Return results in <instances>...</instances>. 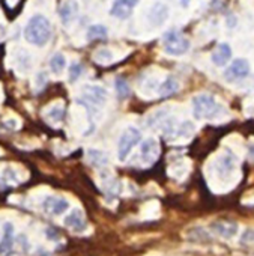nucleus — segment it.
<instances>
[{
	"label": "nucleus",
	"instance_id": "1",
	"mask_svg": "<svg viewBox=\"0 0 254 256\" xmlns=\"http://www.w3.org/2000/svg\"><path fill=\"white\" fill-rule=\"evenodd\" d=\"M24 38L27 40V42L33 46H38V47L45 46L51 38V26H50L48 18H45L41 14L33 16L24 29Z\"/></svg>",
	"mask_w": 254,
	"mask_h": 256
},
{
	"label": "nucleus",
	"instance_id": "2",
	"mask_svg": "<svg viewBox=\"0 0 254 256\" xmlns=\"http://www.w3.org/2000/svg\"><path fill=\"white\" fill-rule=\"evenodd\" d=\"M238 172V160L235 154L230 151L217 154L212 158V178H215L220 182L224 181H235V175Z\"/></svg>",
	"mask_w": 254,
	"mask_h": 256
},
{
	"label": "nucleus",
	"instance_id": "3",
	"mask_svg": "<svg viewBox=\"0 0 254 256\" xmlns=\"http://www.w3.org/2000/svg\"><path fill=\"white\" fill-rule=\"evenodd\" d=\"M221 110L223 107L209 94H200L193 98V113L196 119H214Z\"/></svg>",
	"mask_w": 254,
	"mask_h": 256
},
{
	"label": "nucleus",
	"instance_id": "4",
	"mask_svg": "<svg viewBox=\"0 0 254 256\" xmlns=\"http://www.w3.org/2000/svg\"><path fill=\"white\" fill-rule=\"evenodd\" d=\"M163 46L166 53L172 56H181L188 52L190 40L179 30H169L163 36Z\"/></svg>",
	"mask_w": 254,
	"mask_h": 256
},
{
	"label": "nucleus",
	"instance_id": "5",
	"mask_svg": "<svg viewBox=\"0 0 254 256\" xmlns=\"http://www.w3.org/2000/svg\"><path fill=\"white\" fill-rule=\"evenodd\" d=\"M142 140V133L139 132V128L136 126H130L123 132V134L119 139V145H117V156L120 162H125L126 157L131 154V151L134 150V146Z\"/></svg>",
	"mask_w": 254,
	"mask_h": 256
},
{
	"label": "nucleus",
	"instance_id": "6",
	"mask_svg": "<svg viewBox=\"0 0 254 256\" xmlns=\"http://www.w3.org/2000/svg\"><path fill=\"white\" fill-rule=\"evenodd\" d=\"M250 71H251V68H250V64L247 59H235L230 64V66L226 70L224 78L227 82H238V80L245 78L250 74Z\"/></svg>",
	"mask_w": 254,
	"mask_h": 256
},
{
	"label": "nucleus",
	"instance_id": "7",
	"mask_svg": "<svg viewBox=\"0 0 254 256\" xmlns=\"http://www.w3.org/2000/svg\"><path fill=\"white\" fill-rule=\"evenodd\" d=\"M83 94V102L86 106H102L107 101V92L101 86H93V84H86L81 89Z\"/></svg>",
	"mask_w": 254,
	"mask_h": 256
},
{
	"label": "nucleus",
	"instance_id": "8",
	"mask_svg": "<svg viewBox=\"0 0 254 256\" xmlns=\"http://www.w3.org/2000/svg\"><path fill=\"white\" fill-rule=\"evenodd\" d=\"M160 157V145L155 139H146L140 148V160L143 166H152Z\"/></svg>",
	"mask_w": 254,
	"mask_h": 256
},
{
	"label": "nucleus",
	"instance_id": "9",
	"mask_svg": "<svg viewBox=\"0 0 254 256\" xmlns=\"http://www.w3.org/2000/svg\"><path fill=\"white\" fill-rule=\"evenodd\" d=\"M139 4V0H114L110 14L116 18L125 20L133 14V10Z\"/></svg>",
	"mask_w": 254,
	"mask_h": 256
},
{
	"label": "nucleus",
	"instance_id": "10",
	"mask_svg": "<svg viewBox=\"0 0 254 256\" xmlns=\"http://www.w3.org/2000/svg\"><path fill=\"white\" fill-rule=\"evenodd\" d=\"M69 208V202L63 198H54V196H50L45 199L44 202V210L53 216H60L63 214L66 210Z\"/></svg>",
	"mask_w": 254,
	"mask_h": 256
},
{
	"label": "nucleus",
	"instance_id": "11",
	"mask_svg": "<svg viewBox=\"0 0 254 256\" xmlns=\"http://www.w3.org/2000/svg\"><path fill=\"white\" fill-rule=\"evenodd\" d=\"M190 166H191V163H190L185 157H179V158H176L173 163H170L169 175H170L172 178L182 180V178H185V176L188 175Z\"/></svg>",
	"mask_w": 254,
	"mask_h": 256
},
{
	"label": "nucleus",
	"instance_id": "12",
	"mask_svg": "<svg viewBox=\"0 0 254 256\" xmlns=\"http://www.w3.org/2000/svg\"><path fill=\"white\" fill-rule=\"evenodd\" d=\"M211 230L223 238H233L238 234V224L230 222H215L211 224Z\"/></svg>",
	"mask_w": 254,
	"mask_h": 256
},
{
	"label": "nucleus",
	"instance_id": "13",
	"mask_svg": "<svg viewBox=\"0 0 254 256\" xmlns=\"http://www.w3.org/2000/svg\"><path fill=\"white\" fill-rule=\"evenodd\" d=\"M194 134V125L191 122H184L181 125H176V128L172 132V134L166 139H169L170 142H178L182 139H190Z\"/></svg>",
	"mask_w": 254,
	"mask_h": 256
},
{
	"label": "nucleus",
	"instance_id": "14",
	"mask_svg": "<svg viewBox=\"0 0 254 256\" xmlns=\"http://www.w3.org/2000/svg\"><path fill=\"white\" fill-rule=\"evenodd\" d=\"M232 58V48L229 44L223 42V44H218V47L214 50L212 53V62L217 65V66H224Z\"/></svg>",
	"mask_w": 254,
	"mask_h": 256
},
{
	"label": "nucleus",
	"instance_id": "15",
	"mask_svg": "<svg viewBox=\"0 0 254 256\" xmlns=\"http://www.w3.org/2000/svg\"><path fill=\"white\" fill-rule=\"evenodd\" d=\"M78 14V5L75 0H66L60 8V18L63 24H69Z\"/></svg>",
	"mask_w": 254,
	"mask_h": 256
},
{
	"label": "nucleus",
	"instance_id": "16",
	"mask_svg": "<svg viewBox=\"0 0 254 256\" xmlns=\"http://www.w3.org/2000/svg\"><path fill=\"white\" fill-rule=\"evenodd\" d=\"M14 246V224L6 222L3 224V238L0 242V253H8Z\"/></svg>",
	"mask_w": 254,
	"mask_h": 256
},
{
	"label": "nucleus",
	"instance_id": "17",
	"mask_svg": "<svg viewBox=\"0 0 254 256\" xmlns=\"http://www.w3.org/2000/svg\"><path fill=\"white\" fill-rule=\"evenodd\" d=\"M167 16H169L167 6L163 5V4H157V5H154L152 10H151L149 20H151L154 24H163V22L167 18Z\"/></svg>",
	"mask_w": 254,
	"mask_h": 256
},
{
	"label": "nucleus",
	"instance_id": "18",
	"mask_svg": "<svg viewBox=\"0 0 254 256\" xmlns=\"http://www.w3.org/2000/svg\"><path fill=\"white\" fill-rule=\"evenodd\" d=\"M178 90H179V82L175 77H167L158 88L160 96H170Z\"/></svg>",
	"mask_w": 254,
	"mask_h": 256
},
{
	"label": "nucleus",
	"instance_id": "19",
	"mask_svg": "<svg viewBox=\"0 0 254 256\" xmlns=\"http://www.w3.org/2000/svg\"><path fill=\"white\" fill-rule=\"evenodd\" d=\"M65 224L68 228H72V229H81V226H84V214H83V211L81 210L71 211L65 218Z\"/></svg>",
	"mask_w": 254,
	"mask_h": 256
},
{
	"label": "nucleus",
	"instance_id": "20",
	"mask_svg": "<svg viewBox=\"0 0 254 256\" xmlns=\"http://www.w3.org/2000/svg\"><path fill=\"white\" fill-rule=\"evenodd\" d=\"M108 35V30L102 24H93L87 30V40L89 41H98V40H105Z\"/></svg>",
	"mask_w": 254,
	"mask_h": 256
},
{
	"label": "nucleus",
	"instance_id": "21",
	"mask_svg": "<svg viewBox=\"0 0 254 256\" xmlns=\"http://www.w3.org/2000/svg\"><path fill=\"white\" fill-rule=\"evenodd\" d=\"M87 158L92 164L98 166V168H102L107 164L108 158H107V154H104L102 151H98V150H89L87 151Z\"/></svg>",
	"mask_w": 254,
	"mask_h": 256
},
{
	"label": "nucleus",
	"instance_id": "22",
	"mask_svg": "<svg viewBox=\"0 0 254 256\" xmlns=\"http://www.w3.org/2000/svg\"><path fill=\"white\" fill-rule=\"evenodd\" d=\"M65 65H66V60H65V56L62 53H56L53 54L51 60H50V66H51V71L59 74L65 70Z\"/></svg>",
	"mask_w": 254,
	"mask_h": 256
},
{
	"label": "nucleus",
	"instance_id": "23",
	"mask_svg": "<svg viewBox=\"0 0 254 256\" xmlns=\"http://www.w3.org/2000/svg\"><path fill=\"white\" fill-rule=\"evenodd\" d=\"M116 90H117V95L120 100H125V98H128L130 94H131V89H130V84L126 83L125 78L119 77L116 78Z\"/></svg>",
	"mask_w": 254,
	"mask_h": 256
},
{
	"label": "nucleus",
	"instance_id": "24",
	"mask_svg": "<svg viewBox=\"0 0 254 256\" xmlns=\"http://www.w3.org/2000/svg\"><path fill=\"white\" fill-rule=\"evenodd\" d=\"M95 62L101 64V65H107L113 60V53L107 48H102V50H98L93 56Z\"/></svg>",
	"mask_w": 254,
	"mask_h": 256
},
{
	"label": "nucleus",
	"instance_id": "25",
	"mask_svg": "<svg viewBox=\"0 0 254 256\" xmlns=\"http://www.w3.org/2000/svg\"><path fill=\"white\" fill-rule=\"evenodd\" d=\"M63 113H65V108H63V104H60V106H53V107L47 112V116L51 118L53 120L59 122V120H62Z\"/></svg>",
	"mask_w": 254,
	"mask_h": 256
},
{
	"label": "nucleus",
	"instance_id": "26",
	"mask_svg": "<svg viewBox=\"0 0 254 256\" xmlns=\"http://www.w3.org/2000/svg\"><path fill=\"white\" fill-rule=\"evenodd\" d=\"M81 71H83V66L80 64H72L71 68H69V80L75 82L81 76Z\"/></svg>",
	"mask_w": 254,
	"mask_h": 256
},
{
	"label": "nucleus",
	"instance_id": "27",
	"mask_svg": "<svg viewBox=\"0 0 254 256\" xmlns=\"http://www.w3.org/2000/svg\"><path fill=\"white\" fill-rule=\"evenodd\" d=\"M241 241L245 242V244H253L254 242V229L253 228H248L244 230L242 236H241Z\"/></svg>",
	"mask_w": 254,
	"mask_h": 256
},
{
	"label": "nucleus",
	"instance_id": "28",
	"mask_svg": "<svg viewBox=\"0 0 254 256\" xmlns=\"http://www.w3.org/2000/svg\"><path fill=\"white\" fill-rule=\"evenodd\" d=\"M5 2H6V5H8L9 10H14L20 4V0H5Z\"/></svg>",
	"mask_w": 254,
	"mask_h": 256
},
{
	"label": "nucleus",
	"instance_id": "29",
	"mask_svg": "<svg viewBox=\"0 0 254 256\" xmlns=\"http://www.w3.org/2000/svg\"><path fill=\"white\" fill-rule=\"evenodd\" d=\"M5 35H6V30H5V28L2 24H0V41L5 38Z\"/></svg>",
	"mask_w": 254,
	"mask_h": 256
},
{
	"label": "nucleus",
	"instance_id": "30",
	"mask_svg": "<svg viewBox=\"0 0 254 256\" xmlns=\"http://www.w3.org/2000/svg\"><path fill=\"white\" fill-rule=\"evenodd\" d=\"M250 158H251V160H254V144L250 146Z\"/></svg>",
	"mask_w": 254,
	"mask_h": 256
}]
</instances>
